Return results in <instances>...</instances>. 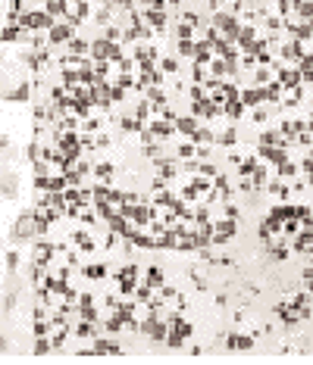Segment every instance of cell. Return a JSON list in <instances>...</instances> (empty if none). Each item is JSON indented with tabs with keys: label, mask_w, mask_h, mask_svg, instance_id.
<instances>
[{
	"label": "cell",
	"mask_w": 313,
	"mask_h": 365,
	"mask_svg": "<svg viewBox=\"0 0 313 365\" xmlns=\"http://www.w3.org/2000/svg\"><path fill=\"white\" fill-rule=\"evenodd\" d=\"M34 234H38V219H34L31 213L19 216L16 228H13V238H16V241H28V238H34Z\"/></svg>",
	"instance_id": "cell-1"
},
{
	"label": "cell",
	"mask_w": 313,
	"mask_h": 365,
	"mask_svg": "<svg viewBox=\"0 0 313 365\" xmlns=\"http://www.w3.org/2000/svg\"><path fill=\"white\" fill-rule=\"evenodd\" d=\"M16 194H19V178L13 172H0V197L13 200Z\"/></svg>",
	"instance_id": "cell-2"
},
{
	"label": "cell",
	"mask_w": 313,
	"mask_h": 365,
	"mask_svg": "<svg viewBox=\"0 0 313 365\" xmlns=\"http://www.w3.org/2000/svg\"><path fill=\"white\" fill-rule=\"evenodd\" d=\"M9 350V344H6V337H0V353H6Z\"/></svg>",
	"instance_id": "cell-3"
}]
</instances>
